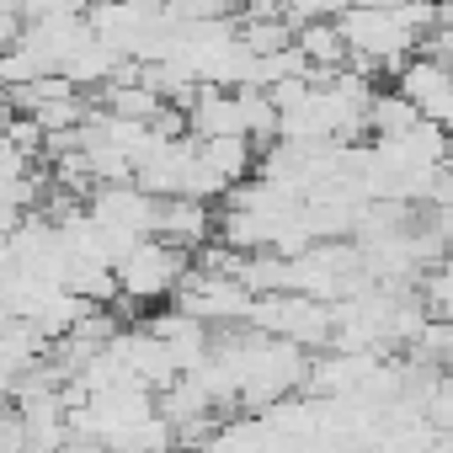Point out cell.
<instances>
[{
	"label": "cell",
	"mask_w": 453,
	"mask_h": 453,
	"mask_svg": "<svg viewBox=\"0 0 453 453\" xmlns=\"http://www.w3.org/2000/svg\"><path fill=\"white\" fill-rule=\"evenodd\" d=\"M192 257L160 246V241H139L118 267H112V299H128V304H155V299H171L187 278Z\"/></svg>",
	"instance_id": "6da1fadb"
},
{
	"label": "cell",
	"mask_w": 453,
	"mask_h": 453,
	"mask_svg": "<svg viewBox=\"0 0 453 453\" xmlns=\"http://www.w3.org/2000/svg\"><path fill=\"white\" fill-rule=\"evenodd\" d=\"M22 38V12H12V6H0V54H6L12 43Z\"/></svg>",
	"instance_id": "277c9868"
},
{
	"label": "cell",
	"mask_w": 453,
	"mask_h": 453,
	"mask_svg": "<svg viewBox=\"0 0 453 453\" xmlns=\"http://www.w3.org/2000/svg\"><path fill=\"white\" fill-rule=\"evenodd\" d=\"M197 155H203V165H208L224 187H241V181H251V171H257V144H251V139H203Z\"/></svg>",
	"instance_id": "3957f363"
},
{
	"label": "cell",
	"mask_w": 453,
	"mask_h": 453,
	"mask_svg": "<svg viewBox=\"0 0 453 453\" xmlns=\"http://www.w3.org/2000/svg\"><path fill=\"white\" fill-rule=\"evenodd\" d=\"M395 96L416 112V123L442 128V123L453 118V70L416 54V59H405V65L395 70Z\"/></svg>",
	"instance_id": "7a4b0ae2"
}]
</instances>
